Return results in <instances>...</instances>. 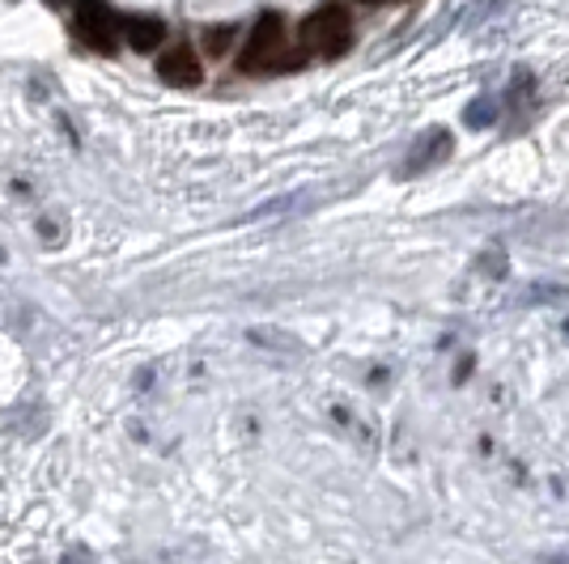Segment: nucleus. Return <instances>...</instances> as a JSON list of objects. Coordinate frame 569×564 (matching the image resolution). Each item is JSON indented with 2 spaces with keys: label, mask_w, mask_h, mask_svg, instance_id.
Segmentation results:
<instances>
[{
  "label": "nucleus",
  "mask_w": 569,
  "mask_h": 564,
  "mask_svg": "<svg viewBox=\"0 0 569 564\" xmlns=\"http://www.w3.org/2000/svg\"><path fill=\"white\" fill-rule=\"evenodd\" d=\"M302 56H319V60H340L353 48V22L345 4H319L302 22Z\"/></svg>",
  "instance_id": "f257e3e1"
},
{
  "label": "nucleus",
  "mask_w": 569,
  "mask_h": 564,
  "mask_svg": "<svg viewBox=\"0 0 569 564\" xmlns=\"http://www.w3.org/2000/svg\"><path fill=\"white\" fill-rule=\"evenodd\" d=\"M277 60H289V69H293L307 56H284V18L281 13H263L260 22L251 26V39H247V48L238 56V69L260 77V72L277 69Z\"/></svg>",
  "instance_id": "f03ea898"
},
{
  "label": "nucleus",
  "mask_w": 569,
  "mask_h": 564,
  "mask_svg": "<svg viewBox=\"0 0 569 564\" xmlns=\"http://www.w3.org/2000/svg\"><path fill=\"white\" fill-rule=\"evenodd\" d=\"M72 34H77V43H81V48L98 51V56H111V51L119 48V22L102 0H77Z\"/></svg>",
  "instance_id": "7ed1b4c3"
},
{
  "label": "nucleus",
  "mask_w": 569,
  "mask_h": 564,
  "mask_svg": "<svg viewBox=\"0 0 569 564\" xmlns=\"http://www.w3.org/2000/svg\"><path fill=\"white\" fill-rule=\"evenodd\" d=\"M451 149H455V137L447 128H429V132H421V137L412 141V149H408L403 174H426V170H433L438 162H447Z\"/></svg>",
  "instance_id": "20e7f679"
},
{
  "label": "nucleus",
  "mask_w": 569,
  "mask_h": 564,
  "mask_svg": "<svg viewBox=\"0 0 569 564\" xmlns=\"http://www.w3.org/2000/svg\"><path fill=\"white\" fill-rule=\"evenodd\" d=\"M158 77H162L167 85H174V90H196V85L204 81V64H200V56H196L188 43H179V48L162 51Z\"/></svg>",
  "instance_id": "39448f33"
},
{
  "label": "nucleus",
  "mask_w": 569,
  "mask_h": 564,
  "mask_svg": "<svg viewBox=\"0 0 569 564\" xmlns=\"http://www.w3.org/2000/svg\"><path fill=\"white\" fill-rule=\"evenodd\" d=\"M123 34H128V43H132V51H158L162 43H167V22L162 18H128L123 22Z\"/></svg>",
  "instance_id": "423d86ee"
},
{
  "label": "nucleus",
  "mask_w": 569,
  "mask_h": 564,
  "mask_svg": "<svg viewBox=\"0 0 569 564\" xmlns=\"http://www.w3.org/2000/svg\"><path fill=\"white\" fill-rule=\"evenodd\" d=\"M234 43H238V26L234 22H217V26H204V30H200V48H204V56H209V60H226Z\"/></svg>",
  "instance_id": "0eeeda50"
},
{
  "label": "nucleus",
  "mask_w": 569,
  "mask_h": 564,
  "mask_svg": "<svg viewBox=\"0 0 569 564\" xmlns=\"http://www.w3.org/2000/svg\"><path fill=\"white\" fill-rule=\"evenodd\" d=\"M501 115V107H498V98H476V102H468V111H463V123L468 128H493Z\"/></svg>",
  "instance_id": "6e6552de"
},
{
  "label": "nucleus",
  "mask_w": 569,
  "mask_h": 564,
  "mask_svg": "<svg viewBox=\"0 0 569 564\" xmlns=\"http://www.w3.org/2000/svg\"><path fill=\"white\" fill-rule=\"evenodd\" d=\"M561 298H569L566 284H531L522 293V302H561Z\"/></svg>",
  "instance_id": "1a4fd4ad"
},
{
  "label": "nucleus",
  "mask_w": 569,
  "mask_h": 564,
  "mask_svg": "<svg viewBox=\"0 0 569 564\" xmlns=\"http://www.w3.org/2000/svg\"><path fill=\"white\" fill-rule=\"evenodd\" d=\"M485 272H489V276H501V272H506V268H501L498 251H489V255H485Z\"/></svg>",
  "instance_id": "9d476101"
},
{
  "label": "nucleus",
  "mask_w": 569,
  "mask_h": 564,
  "mask_svg": "<svg viewBox=\"0 0 569 564\" xmlns=\"http://www.w3.org/2000/svg\"><path fill=\"white\" fill-rule=\"evenodd\" d=\"M472 356H463V361H459V370H455V382H468V374H472Z\"/></svg>",
  "instance_id": "9b49d317"
},
{
  "label": "nucleus",
  "mask_w": 569,
  "mask_h": 564,
  "mask_svg": "<svg viewBox=\"0 0 569 564\" xmlns=\"http://www.w3.org/2000/svg\"><path fill=\"white\" fill-rule=\"evenodd\" d=\"M361 4H396V0H361Z\"/></svg>",
  "instance_id": "f8f14e48"
},
{
  "label": "nucleus",
  "mask_w": 569,
  "mask_h": 564,
  "mask_svg": "<svg viewBox=\"0 0 569 564\" xmlns=\"http://www.w3.org/2000/svg\"><path fill=\"white\" fill-rule=\"evenodd\" d=\"M48 4H69V0H48Z\"/></svg>",
  "instance_id": "ddd939ff"
}]
</instances>
